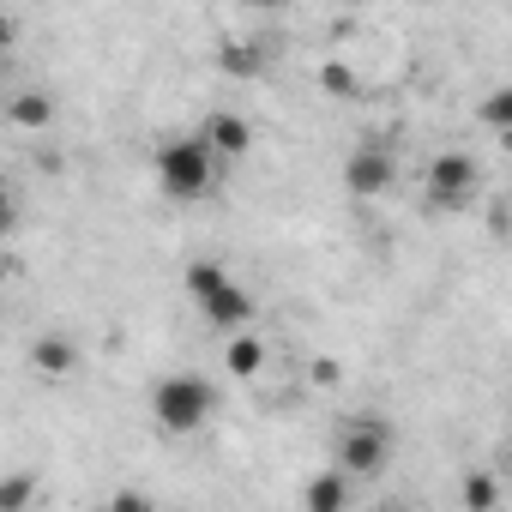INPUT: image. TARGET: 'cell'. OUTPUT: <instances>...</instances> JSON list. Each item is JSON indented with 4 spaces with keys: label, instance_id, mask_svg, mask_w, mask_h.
<instances>
[{
    "label": "cell",
    "instance_id": "8fae6325",
    "mask_svg": "<svg viewBox=\"0 0 512 512\" xmlns=\"http://www.w3.org/2000/svg\"><path fill=\"white\" fill-rule=\"evenodd\" d=\"M223 368H229L235 380H260V368H266V344L253 338V332L229 338V344H223Z\"/></svg>",
    "mask_w": 512,
    "mask_h": 512
},
{
    "label": "cell",
    "instance_id": "7a4b0ae2",
    "mask_svg": "<svg viewBox=\"0 0 512 512\" xmlns=\"http://www.w3.org/2000/svg\"><path fill=\"white\" fill-rule=\"evenodd\" d=\"M187 290H193V308L205 314V326H217V332H229V338L247 332L253 296L241 290V278H229V272L211 266V260H193V266H187Z\"/></svg>",
    "mask_w": 512,
    "mask_h": 512
},
{
    "label": "cell",
    "instance_id": "ffe728a7",
    "mask_svg": "<svg viewBox=\"0 0 512 512\" xmlns=\"http://www.w3.org/2000/svg\"><path fill=\"white\" fill-rule=\"evenodd\" d=\"M380 512H410V506H380Z\"/></svg>",
    "mask_w": 512,
    "mask_h": 512
},
{
    "label": "cell",
    "instance_id": "9c48e42d",
    "mask_svg": "<svg viewBox=\"0 0 512 512\" xmlns=\"http://www.w3.org/2000/svg\"><path fill=\"white\" fill-rule=\"evenodd\" d=\"M31 362H37V374L67 380V374L79 368V344H73L67 332H49V338H37V344H31Z\"/></svg>",
    "mask_w": 512,
    "mask_h": 512
},
{
    "label": "cell",
    "instance_id": "30bf717a",
    "mask_svg": "<svg viewBox=\"0 0 512 512\" xmlns=\"http://www.w3.org/2000/svg\"><path fill=\"white\" fill-rule=\"evenodd\" d=\"M7 121L25 127V133H49V127H55V97H49V91H19V97L7 103Z\"/></svg>",
    "mask_w": 512,
    "mask_h": 512
},
{
    "label": "cell",
    "instance_id": "6da1fadb",
    "mask_svg": "<svg viewBox=\"0 0 512 512\" xmlns=\"http://www.w3.org/2000/svg\"><path fill=\"white\" fill-rule=\"evenodd\" d=\"M157 187L175 199V205H193L217 187V157L199 133H181V139H163L157 145Z\"/></svg>",
    "mask_w": 512,
    "mask_h": 512
},
{
    "label": "cell",
    "instance_id": "7c38bea8",
    "mask_svg": "<svg viewBox=\"0 0 512 512\" xmlns=\"http://www.w3.org/2000/svg\"><path fill=\"white\" fill-rule=\"evenodd\" d=\"M217 67H223L229 79H260V73H266V49H260V43L229 37V43L217 49Z\"/></svg>",
    "mask_w": 512,
    "mask_h": 512
},
{
    "label": "cell",
    "instance_id": "4fadbf2b",
    "mask_svg": "<svg viewBox=\"0 0 512 512\" xmlns=\"http://www.w3.org/2000/svg\"><path fill=\"white\" fill-rule=\"evenodd\" d=\"M476 121H482L488 133H500V139H506V133H512V85H494V91L476 103Z\"/></svg>",
    "mask_w": 512,
    "mask_h": 512
},
{
    "label": "cell",
    "instance_id": "3957f363",
    "mask_svg": "<svg viewBox=\"0 0 512 512\" xmlns=\"http://www.w3.org/2000/svg\"><path fill=\"white\" fill-rule=\"evenodd\" d=\"M211 410H217V386L205 374H163L151 386V416L169 434H199L211 422Z\"/></svg>",
    "mask_w": 512,
    "mask_h": 512
},
{
    "label": "cell",
    "instance_id": "8992f818",
    "mask_svg": "<svg viewBox=\"0 0 512 512\" xmlns=\"http://www.w3.org/2000/svg\"><path fill=\"white\" fill-rule=\"evenodd\" d=\"M344 187H350L356 199H380V193H392V187H398V163H392V151H386L380 139H362V145L344 157Z\"/></svg>",
    "mask_w": 512,
    "mask_h": 512
},
{
    "label": "cell",
    "instance_id": "d6986e66",
    "mask_svg": "<svg viewBox=\"0 0 512 512\" xmlns=\"http://www.w3.org/2000/svg\"><path fill=\"white\" fill-rule=\"evenodd\" d=\"M506 476H512V446H506Z\"/></svg>",
    "mask_w": 512,
    "mask_h": 512
},
{
    "label": "cell",
    "instance_id": "5b68a950",
    "mask_svg": "<svg viewBox=\"0 0 512 512\" xmlns=\"http://www.w3.org/2000/svg\"><path fill=\"white\" fill-rule=\"evenodd\" d=\"M476 193H482V169H476V157H464V151H440V157L428 163V205H440V211H464Z\"/></svg>",
    "mask_w": 512,
    "mask_h": 512
},
{
    "label": "cell",
    "instance_id": "ac0fdd59",
    "mask_svg": "<svg viewBox=\"0 0 512 512\" xmlns=\"http://www.w3.org/2000/svg\"><path fill=\"white\" fill-rule=\"evenodd\" d=\"M314 380H320V386H338V380H344V368H338L332 356H320V362H314Z\"/></svg>",
    "mask_w": 512,
    "mask_h": 512
},
{
    "label": "cell",
    "instance_id": "e0dca14e",
    "mask_svg": "<svg viewBox=\"0 0 512 512\" xmlns=\"http://www.w3.org/2000/svg\"><path fill=\"white\" fill-rule=\"evenodd\" d=\"M103 512H157V506H151V494H139V488H115V494L103 500Z\"/></svg>",
    "mask_w": 512,
    "mask_h": 512
},
{
    "label": "cell",
    "instance_id": "ba28073f",
    "mask_svg": "<svg viewBox=\"0 0 512 512\" xmlns=\"http://www.w3.org/2000/svg\"><path fill=\"white\" fill-rule=\"evenodd\" d=\"M302 506L308 512H350V476L332 464V470H314L308 488H302Z\"/></svg>",
    "mask_w": 512,
    "mask_h": 512
},
{
    "label": "cell",
    "instance_id": "9a60e30c",
    "mask_svg": "<svg viewBox=\"0 0 512 512\" xmlns=\"http://www.w3.org/2000/svg\"><path fill=\"white\" fill-rule=\"evenodd\" d=\"M31 500H37V476L31 470H13L7 488H0V512H25Z\"/></svg>",
    "mask_w": 512,
    "mask_h": 512
},
{
    "label": "cell",
    "instance_id": "52a82bcc",
    "mask_svg": "<svg viewBox=\"0 0 512 512\" xmlns=\"http://www.w3.org/2000/svg\"><path fill=\"white\" fill-rule=\"evenodd\" d=\"M199 139L211 145V157H247V145H253V127H247L235 109H217V115H205Z\"/></svg>",
    "mask_w": 512,
    "mask_h": 512
},
{
    "label": "cell",
    "instance_id": "2e32d148",
    "mask_svg": "<svg viewBox=\"0 0 512 512\" xmlns=\"http://www.w3.org/2000/svg\"><path fill=\"white\" fill-rule=\"evenodd\" d=\"M320 85H326L332 97H356V91H362V79H356L344 61H320Z\"/></svg>",
    "mask_w": 512,
    "mask_h": 512
},
{
    "label": "cell",
    "instance_id": "277c9868",
    "mask_svg": "<svg viewBox=\"0 0 512 512\" xmlns=\"http://www.w3.org/2000/svg\"><path fill=\"white\" fill-rule=\"evenodd\" d=\"M392 464V422H380V416H350L344 428H338V470L350 476V482H362V476H380Z\"/></svg>",
    "mask_w": 512,
    "mask_h": 512
},
{
    "label": "cell",
    "instance_id": "5bb4252c",
    "mask_svg": "<svg viewBox=\"0 0 512 512\" xmlns=\"http://www.w3.org/2000/svg\"><path fill=\"white\" fill-rule=\"evenodd\" d=\"M464 512H500V482L488 470H470L464 476Z\"/></svg>",
    "mask_w": 512,
    "mask_h": 512
}]
</instances>
